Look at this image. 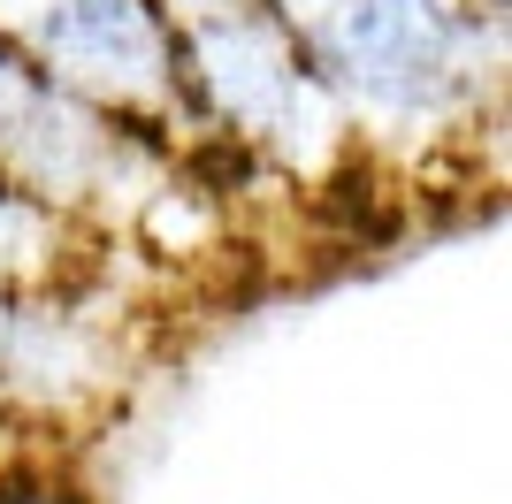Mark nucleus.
Instances as JSON below:
<instances>
[{
	"label": "nucleus",
	"mask_w": 512,
	"mask_h": 504,
	"mask_svg": "<svg viewBox=\"0 0 512 504\" xmlns=\"http://www.w3.org/2000/svg\"><path fill=\"white\" fill-rule=\"evenodd\" d=\"M299 54L375 107H413L451 77V16L436 0H283Z\"/></svg>",
	"instance_id": "obj_1"
},
{
	"label": "nucleus",
	"mask_w": 512,
	"mask_h": 504,
	"mask_svg": "<svg viewBox=\"0 0 512 504\" xmlns=\"http://www.w3.org/2000/svg\"><path fill=\"white\" fill-rule=\"evenodd\" d=\"M0 23L54 77L100 92H153L184 62V39L161 23L153 0H0Z\"/></svg>",
	"instance_id": "obj_2"
},
{
	"label": "nucleus",
	"mask_w": 512,
	"mask_h": 504,
	"mask_svg": "<svg viewBox=\"0 0 512 504\" xmlns=\"http://www.w3.org/2000/svg\"><path fill=\"white\" fill-rule=\"evenodd\" d=\"M0 207H8V199H0Z\"/></svg>",
	"instance_id": "obj_3"
}]
</instances>
